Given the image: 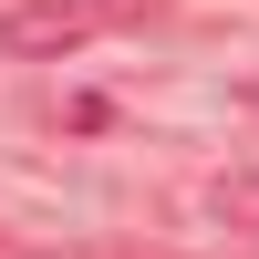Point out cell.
Instances as JSON below:
<instances>
[{
  "instance_id": "7a4b0ae2",
  "label": "cell",
  "mask_w": 259,
  "mask_h": 259,
  "mask_svg": "<svg viewBox=\"0 0 259 259\" xmlns=\"http://www.w3.org/2000/svg\"><path fill=\"white\" fill-rule=\"evenodd\" d=\"M207 207L239 218V228H259V177H218V187H207Z\"/></svg>"
},
{
  "instance_id": "6da1fadb",
  "label": "cell",
  "mask_w": 259,
  "mask_h": 259,
  "mask_svg": "<svg viewBox=\"0 0 259 259\" xmlns=\"http://www.w3.org/2000/svg\"><path fill=\"white\" fill-rule=\"evenodd\" d=\"M104 21H114L104 0H11V11H0V52H21V62H62V52H83Z\"/></svg>"
},
{
  "instance_id": "3957f363",
  "label": "cell",
  "mask_w": 259,
  "mask_h": 259,
  "mask_svg": "<svg viewBox=\"0 0 259 259\" xmlns=\"http://www.w3.org/2000/svg\"><path fill=\"white\" fill-rule=\"evenodd\" d=\"M21 259H156V249H114V239H83V249H21Z\"/></svg>"
}]
</instances>
